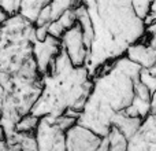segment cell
Returning a JSON list of instances; mask_svg holds the SVG:
<instances>
[{
	"mask_svg": "<svg viewBox=\"0 0 156 151\" xmlns=\"http://www.w3.org/2000/svg\"><path fill=\"white\" fill-rule=\"evenodd\" d=\"M138 81H140L144 87H147L152 95H155V89H156V66L149 68V69H141L140 74H138Z\"/></svg>",
	"mask_w": 156,
	"mask_h": 151,
	"instance_id": "14",
	"label": "cell"
},
{
	"mask_svg": "<svg viewBox=\"0 0 156 151\" xmlns=\"http://www.w3.org/2000/svg\"><path fill=\"white\" fill-rule=\"evenodd\" d=\"M92 77L85 66H74L63 50L56 55L48 73L41 76V91L30 113L37 118H77L89 91Z\"/></svg>",
	"mask_w": 156,
	"mask_h": 151,
	"instance_id": "3",
	"label": "cell"
},
{
	"mask_svg": "<svg viewBox=\"0 0 156 151\" xmlns=\"http://www.w3.org/2000/svg\"><path fill=\"white\" fill-rule=\"evenodd\" d=\"M76 24V11L74 8H70V10H66L63 14H60L55 21H51L47 26V35L52 36L55 39L62 37V35L71 28L73 25Z\"/></svg>",
	"mask_w": 156,
	"mask_h": 151,
	"instance_id": "9",
	"label": "cell"
},
{
	"mask_svg": "<svg viewBox=\"0 0 156 151\" xmlns=\"http://www.w3.org/2000/svg\"><path fill=\"white\" fill-rule=\"evenodd\" d=\"M105 140H107V151H125L126 150L127 140L116 128L111 127L108 135L105 136Z\"/></svg>",
	"mask_w": 156,
	"mask_h": 151,
	"instance_id": "12",
	"label": "cell"
},
{
	"mask_svg": "<svg viewBox=\"0 0 156 151\" xmlns=\"http://www.w3.org/2000/svg\"><path fill=\"white\" fill-rule=\"evenodd\" d=\"M96 151H107V140H105V138H103L101 143H100V146L97 147Z\"/></svg>",
	"mask_w": 156,
	"mask_h": 151,
	"instance_id": "19",
	"label": "cell"
},
{
	"mask_svg": "<svg viewBox=\"0 0 156 151\" xmlns=\"http://www.w3.org/2000/svg\"><path fill=\"white\" fill-rule=\"evenodd\" d=\"M141 68L126 57L105 63L92 78V88L81 111L77 124L105 138L111 129L114 116L123 113L136 94Z\"/></svg>",
	"mask_w": 156,
	"mask_h": 151,
	"instance_id": "2",
	"label": "cell"
},
{
	"mask_svg": "<svg viewBox=\"0 0 156 151\" xmlns=\"http://www.w3.org/2000/svg\"><path fill=\"white\" fill-rule=\"evenodd\" d=\"M133 8L141 19H145L149 11L155 10V0H132Z\"/></svg>",
	"mask_w": 156,
	"mask_h": 151,
	"instance_id": "15",
	"label": "cell"
},
{
	"mask_svg": "<svg viewBox=\"0 0 156 151\" xmlns=\"http://www.w3.org/2000/svg\"><path fill=\"white\" fill-rule=\"evenodd\" d=\"M65 136V151H96L103 140V138L78 124L66 131Z\"/></svg>",
	"mask_w": 156,
	"mask_h": 151,
	"instance_id": "8",
	"label": "cell"
},
{
	"mask_svg": "<svg viewBox=\"0 0 156 151\" xmlns=\"http://www.w3.org/2000/svg\"><path fill=\"white\" fill-rule=\"evenodd\" d=\"M141 122H143V120H140V118L129 117L125 113H118L114 116L112 121H111V127L116 128L127 140V139L132 138V136L140 129Z\"/></svg>",
	"mask_w": 156,
	"mask_h": 151,
	"instance_id": "10",
	"label": "cell"
},
{
	"mask_svg": "<svg viewBox=\"0 0 156 151\" xmlns=\"http://www.w3.org/2000/svg\"><path fill=\"white\" fill-rule=\"evenodd\" d=\"M82 0H51L49 3V13H51V21H55L60 14H63L66 10L76 8Z\"/></svg>",
	"mask_w": 156,
	"mask_h": 151,
	"instance_id": "13",
	"label": "cell"
},
{
	"mask_svg": "<svg viewBox=\"0 0 156 151\" xmlns=\"http://www.w3.org/2000/svg\"><path fill=\"white\" fill-rule=\"evenodd\" d=\"M60 47L74 66H85L88 58V48L85 46L82 29L77 21L62 35Z\"/></svg>",
	"mask_w": 156,
	"mask_h": 151,
	"instance_id": "5",
	"label": "cell"
},
{
	"mask_svg": "<svg viewBox=\"0 0 156 151\" xmlns=\"http://www.w3.org/2000/svg\"><path fill=\"white\" fill-rule=\"evenodd\" d=\"M156 116L148 114L141 127L132 138L127 139L125 151H156Z\"/></svg>",
	"mask_w": 156,
	"mask_h": 151,
	"instance_id": "7",
	"label": "cell"
},
{
	"mask_svg": "<svg viewBox=\"0 0 156 151\" xmlns=\"http://www.w3.org/2000/svg\"><path fill=\"white\" fill-rule=\"evenodd\" d=\"M8 147H10V151H21L16 146H8Z\"/></svg>",
	"mask_w": 156,
	"mask_h": 151,
	"instance_id": "20",
	"label": "cell"
},
{
	"mask_svg": "<svg viewBox=\"0 0 156 151\" xmlns=\"http://www.w3.org/2000/svg\"><path fill=\"white\" fill-rule=\"evenodd\" d=\"M60 50H62L60 40L49 35H47L44 40L34 39L32 41V57L34 59L38 74L44 76L45 73H48Z\"/></svg>",
	"mask_w": 156,
	"mask_h": 151,
	"instance_id": "6",
	"label": "cell"
},
{
	"mask_svg": "<svg viewBox=\"0 0 156 151\" xmlns=\"http://www.w3.org/2000/svg\"><path fill=\"white\" fill-rule=\"evenodd\" d=\"M19 0H0V10L4 11L7 15L16 14Z\"/></svg>",
	"mask_w": 156,
	"mask_h": 151,
	"instance_id": "17",
	"label": "cell"
},
{
	"mask_svg": "<svg viewBox=\"0 0 156 151\" xmlns=\"http://www.w3.org/2000/svg\"><path fill=\"white\" fill-rule=\"evenodd\" d=\"M38 122V118L32 114H26V116L21 117L15 125V131L18 132H34L36 125Z\"/></svg>",
	"mask_w": 156,
	"mask_h": 151,
	"instance_id": "16",
	"label": "cell"
},
{
	"mask_svg": "<svg viewBox=\"0 0 156 151\" xmlns=\"http://www.w3.org/2000/svg\"><path fill=\"white\" fill-rule=\"evenodd\" d=\"M0 151H10V147H8L5 139H0Z\"/></svg>",
	"mask_w": 156,
	"mask_h": 151,
	"instance_id": "18",
	"label": "cell"
},
{
	"mask_svg": "<svg viewBox=\"0 0 156 151\" xmlns=\"http://www.w3.org/2000/svg\"><path fill=\"white\" fill-rule=\"evenodd\" d=\"M49 3H51V0H19L16 14H19L26 21L34 25V22L37 21V17L43 11V8L47 7Z\"/></svg>",
	"mask_w": 156,
	"mask_h": 151,
	"instance_id": "11",
	"label": "cell"
},
{
	"mask_svg": "<svg viewBox=\"0 0 156 151\" xmlns=\"http://www.w3.org/2000/svg\"><path fill=\"white\" fill-rule=\"evenodd\" d=\"M93 30L85 68L93 78L99 68L123 57L126 50L147 35L144 21L132 0H82Z\"/></svg>",
	"mask_w": 156,
	"mask_h": 151,
	"instance_id": "1",
	"label": "cell"
},
{
	"mask_svg": "<svg viewBox=\"0 0 156 151\" xmlns=\"http://www.w3.org/2000/svg\"><path fill=\"white\" fill-rule=\"evenodd\" d=\"M36 151H65V132L55 124L54 118H38L34 129Z\"/></svg>",
	"mask_w": 156,
	"mask_h": 151,
	"instance_id": "4",
	"label": "cell"
}]
</instances>
